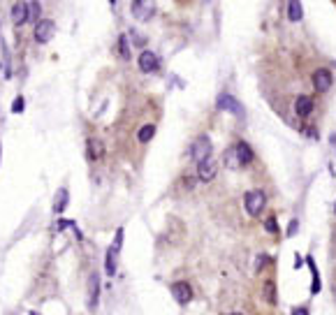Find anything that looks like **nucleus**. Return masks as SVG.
I'll use <instances>...</instances> for the list:
<instances>
[{"label": "nucleus", "mask_w": 336, "mask_h": 315, "mask_svg": "<svg viewBox=\"0 0 336 315\" xmlns=\"http://www.w3.org/2000/svg\"><path fill=\"white\" fill-rule=\"evenodd\" d=\"M264 207H267V195L262 190H250V193L243 195V209L248 215H253V218L260 215Z\"/></svg>", "instance_id": "obj_1"}, {"label": "nucleus", "mask_w": 336, "mask_h": 315, "mask_svg": "<svg viewBox=\"0 0 336 315\" xmlns=\"http://www.w3.org/2000/svg\"><path fill=\"white\" fill-rule=\"evenodd\" d=\"M211 139H209L207 134H200L195 139V144H193V148H190V155H193V160L200 165L202 160H207V158H211Z\"/></svg>", "instance_id": "obj_2"}, {"label": "nucleus", "mask_w": 336, "mask_h": 315, "mask_svg": "<svg viewBox=\"0 0 336 315\" xmlns=\"http://www.w3.org/2000/svg\"><path fill=\"white\" fill-rule=\"evenodd\" d=\"M332 81H334V77H332V70H327V67H318L316 72H313V88H316V93H327L332 88Z\"/></svg>", "instance_id": "obj_3"}, {"label": "nucleus", "mask_w": 336, "mask_h": 315, "mask_svg": "<svg viewBox=\"0 0 336 315\" xmlns=\"http://www.w3.org/2000/svg\"><path fill=\"white\" fill-rule=\"evenodd\" d=\"M216 107L223 109V111H232L234 116L243 118V107H241V102H236V100H234V95L221 93V95H218V100H216Z\"/></svg>", "instance_id": "obj_4"}, {"label": "nucleus", "mask_w": 336, "mask_h": 315, "mask_svg": "<svg viewBox=\"0 0 336 315\" xmlns=\"http://www.w3.org/2000/svg\"><path fill=\"white\" fill-rule=\"evenodd\" d=\"M56 26L51 19H40L37 23H35L33 28V35H35V42H40V44H44V42L51 40V35H54Z\"/></svg>", "instance_id": "obj_5"}, {"label": "nucleus", "mask_w": 336, "mask_h": 315, "mask_svg": "<svg viewBox=\"0 0 336 315\" xmlns=\"http://www.w3.org/2000/svg\"><path fill=\"white\" fill-rule=\"evenodd\" d=\"M216 174H218V162L214 160V158H207V160H202L200 165H197V179L204 183L214 181Z\"/></svg>", "instance_id": "obj_6"}, {"label": "nucleus", "mask_w": 336, "mask_h": 315, "mask_svg": "<svg viewBox=\"0 0 336 315\" xmlns=\"http://www.w3.org/2000/svg\"><path fill=\"white\" fill-rule=\"evenodd\" d=\"M232 151H234V158L239 167H246L253 160V148L248 146V141H236L234 146H232Z\"/></svg>", "instance_id": "obj_7"}, {"label": "nucleus", "mask_w": 336, "mask_h": 315, "mask_svg": "<svg viewBox=\"0 0 336 315\" xmlns=\"http://www.w3.org/2000/svg\"><path fill=\"white\" fill-rule=\"evenodd\" d=\"M153 12H155L153 2H146V0H137V2H132V16L137 21H148L151 16H153Z\"/></svg>", "instance_id": "obj_8"}, {"label": "nucleus", "mask_w": 336, "mask_h": 315, "mask_svg": "<svg viewBox=\"0 0 336 315\" xmlns=\"http://www.w3.org/2000/svg\"><path fill=\"white\" fill-rule=\"evenodd\" d=\"M172 297H174L181 306H186V304L193 299V288H190L186 281H179V283H174V285H172Z\"/></svg>", "instance_id": "obj_9"}, {"label": "nucleus", "mask_w": 336, "mask_h": 315, "mask_svg": "<svg viewBox=\"0 0 336 315\" xmlns=\"http://www.w3.org/2000/svg\"><path fill=\"white\" fill-rule=\"evenodd\" d=\"M311 111H313V98L306 93L297 95L295 100V114L299 116V118H306V116H311Z\"/></svg>", "instance_id": "obj_10"}, {"label": "nucleus", "mask_w": 336, "mask_h": 315, "mask_svg": "<svg viewBox=\"0 0 336 315\" xmlns=\"http://www.w3.org/2000/svg\"><path fill=\"white\" fill-rule=\"evenodd\" d=\"M137 63H139L141 72H155L158 65H160V61H158V56H155L153 51H141L139 58H137Z\"/></svg>", "instance_id": "obj_11"}, {"label": "nucleus", "mask_w": 336, "mask_h": 315, "mask_svg": "<svg viewBox=\"0 0 336 315\" xmlns=\"http://www.w3.org/2000/svg\"><path fill=\"white\" fill-rule=\"evenodd\" d=\"M98 299H100V278H98V274H91V281H88V306L95 309Z\"/></svg>", "instance_id": "obj_12"}, {"label": "nucleus", "mask_w": 336, "mask_h": 315, "mask_svg": "<svg viewBox=\"0 0 336 315\" xmlns=\"http://www.w3.org/2000/svg\"><path fill=\"white\" fill-rule=\"evenodd\" d=\"M86 155H88V160H100L102 155H105V144H102L100 139H88L86 141Z\"/></svg>", "instance_id": "obj_13"}, {"label": "nucleus", "mask_w": 336, "mask_h": 315, "mask_svg": "<svg viewBox=\"0 0 336 315\" xmlns=\"http://www.w3.org/2000/svg\"><path fill=\"white\" fill-rule=\"evenodd\" d=\"M67 204H70V190H67V188H61L58 193H56V200H54V211H56V213H63Z\"/></svg>", "instance_id": "obj_14"}, {"label": "nucleus", "mask_w": 336, "mask_h": 315, "mask_svg": "<svg viewBox=\"0 0 336 315\" xmlns=\"http://www.w3.org/2000/svg\"><path fill=\"white\" fill-rule=\"evenodd\" d=\"M288 19L292 21V23H297V21L304 19V7L299 0H290L288 2Z\"/></svg>", "instance_id": "obj_15"}, {"label": "nucleus", "mask_w": 336, "mask_h": 315, "mask_svg": "<svg viewBox=\"0 0 336 315\" xmlns=\"http://www.w3.org/2000/svg\"><path fill=\"white\" fill-rule=\"evenodd\" d=\"M12 21L16 23V26H21V23H26V21H28L26 2H16V5L12 7Z\"/></svg>", "instance_id": "obj_16"}, {"label": "nucleus", "mask_w": 336, "mask_h": 315, "mask_svg": "<svg viewBox=\"0 0 336 315\" xmlns=\"http://www.w3.org/2000/svg\"><path fill=\"white\" fill-rule=\"evenodd\" d=\"M118 253H121V250H116L114 246L107 250V257H105V271H107V276L116 274V255Z\"/></svg>", "instance_id": "obj_17"}, {"label": "nucleus", "mask_w": 336, "mask_h": 315, "mask_svg": "<svg viewBox=\"0 0 336 315\" xmlns=\"http://www.w3.org/2000/svg\"><path fill=\"white\" fill-rule=\"evenodd\" d=\"M155 137V125L153 123H148V125H144L139 130V134H137V139L141 141V144H146V141H151Z\"/></svg>", "instance_id": "obj_18"}, {"label": "nucleus", "mask_w": 336, "mask_h": 315, "mask_svg": "<svg viewBox=\"0 0 336 315\" xmlns=\"http://www.w3.org/2000/svg\"><path fill=\"white\" fill-rule=\"evenodd\" d=\"M264 299H267L269 304L278 302V299H276V283L271 281V278H267V281H264Z\"/></svg>", "instance_id": "obj_19"}, {"label": "nucleus", "mask_w": 336, "mask_h": 315, "mask_svg": "<svg viewBox=\"0 0 336 315\" xmlns=\"http://www.w3.org/2000/svg\"><path fill=\"white\" fill-rule=\"evenodd\" d=\"M40 2H26V12H28V21H30V23H37V21H40Z\"/></svg>", "instance_id": "obj_20"}, {"label": "nucleus", "mask_w": 336, "mask_h": 315, "mask_svg": "<svg viewBox=\"0 0 336 315\" xmlns=\"http://www.w3.org/2000/svg\"><path fill=\"white\" fill-rule=\"evenodd\" d=\"M306 262H309V267H311V274H313V288H311V292H313V295H318V292H320V278H318V269H316V262H313V257H306Z\"/></svg>", "instance_id": "obj_21"}, {"label": "nucleus", "mask_w": 336, "mask_h": 315, "mask_svg": "<svg viewBox=\"0 0 336 315\" xmlns=\"http://www.w3.org/2000/svg\"><path fill=\"white\" fill-rule=\"evenodd\" d=\"M118 51H121V58H125V61L130 58V47H128V37L125 35L118 37Z\"/></svg>", "instance_id": "obj_22"}, {"label": "nucleus", "mask_w": 336, "mask_h": 315, "mask_svg": "<svg viewBox=\"0 0 336 315\" xmlns=\"http://www.w3.org/2000/svg\"><path fill=\"white\" fill-rule=\"evenodd\" d=\"M264 229H267L269 234H278V225H276V218H274V215H269L267 220H264Z\"/></svg>", "instance_id": "obj_23"}, {"label": "nucleus", "mask_w": 336, "mask_h": 315, "mask_svg": "<svg viewBox=\"0 0 336 315\" xmlns=\"http://www.w3.org/2000/svg\"><path fill=\"white\" fill-rule=\"evenodd\" d=\"M225 162H227L229 169H236V167H239V165H236V158H234V151H232V148H229L227 153H225Z\"/></svg>", "instance_id": "obj_24"}, {"label": "nucleus", "mask_w": 336, "mask_h": 315, "mask_svg": "<svg viewBox=\"0 0 336 315\" xmlns=\"http://www.w3.org/2000/svg\"><path fill=\"white\" fill-rule=\"evenodd\" d=\"M23 107H26V102H23V98L19 95V98L12 102V111H14V114H21V111H23Z\"/></svg>", "instance_id": "obj_25"}, {"label": "nucleus", "mask_w": 336, "mask_h": 315, "mask_svg": "<svg viewBox=\"0 0 336 315\" xmlns=\"http://www.w3.org/2000/svg\"><path fill=\"white\" fill-rule=\"evenodd\" d=\"M121 243H123V227H118L116 229V236H114V243H112V246H114L116 250H121Z\"/></svg>", "instance_id": "obj_26"}, {"label": "nucleus", "mask_w": 336, "mask_h": 315, "mask_svg": "<svg viewBox=\"0 0 336 315\" xmlns=\"http://www.w3.org/2000/svg\"><path fill=\"white\" fill-rule=\"evenodd\" d=\"M264 262H269V257H267V255H257V264H255V271H262Z\"/></svg>", "instance_id": "obj_27"}, {"label": "nucleus", "mask_w": 336, "mask_h": 315, "mask_svg": "<svg viewBox=\"0 0 336 315\" xmlns=\"http://www.w3.org/2000/svg\"><path fill=\"white\" fill-rule=\"evenodd\" d=\"M292 315H309V309H304V306H295V309H292Z\"/></svg>", "instance_id": "obj_28"}, {"label": "nucleus", "mask_w": 336, "mask_h": 315, "mask_svg": "<svg viewBox=\"0 0 336 315\" xmlns=\"http://www.w3.org/2000/svg\"><path fill=\"white\" fill-rule=\"evenodd\" d=\"M297 225H299L297 220H292V222H290V232H288V234H295V232H297Z\"/></svg>", "instance_id": "obj_29"}, {"label": "nucleus", "mask_w": 336, "mask_h": 315, "mask_svg": "<svg viewBox=\"0 0 336 315\" xmlns=\"http://www.w3.org/2000/svg\"><path fill=\"white\" fill-rule=\"evenodd\" d=\"M30 315H40V313H35V311H30Z\"/></svg>", "instance_id": "obj_30"}, {"label": "nucleus", "mask_w": 336, "mask_h": 315, "mask_svg": "<svg viewBox=\"0 0 336 315\" xmlns=\"http://www.w3.org/2000/svg\"><path fill=\"white\" fill-rule=\"evenodd\" d=\"M229 315H243V313H229Z\"/></svg>", "instance_id": "obj_31"}, {"label": "nucleus", "mask_w": 336, "mask_h": 315, "mask_svg": "<svg viewBox=\"0 0 336 315\" xmlns=\"http://www.w3.org/2000/svg\"><path fill=\"white\" fill-rule=\"evenodd\" d=\"M334 211H336V207H334Z\"/></svg>", "instance_id": "obj_32"}]
</instances>
